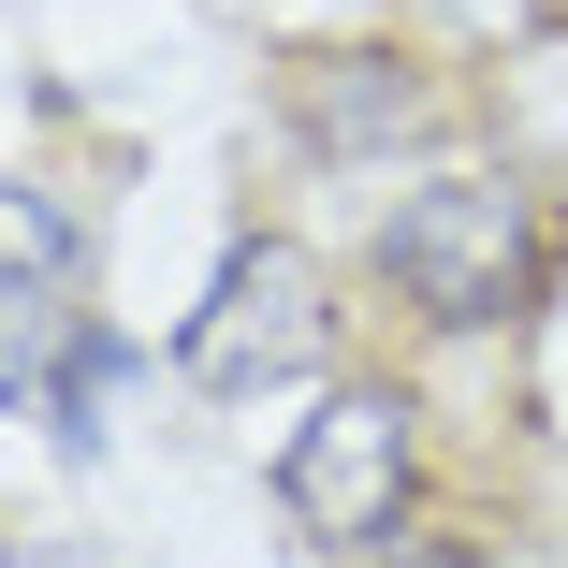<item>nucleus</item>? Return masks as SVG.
Listing matches in <instances>:
<instances>
[{
  "mask_svg": "<svg viewBox=\"0 0 568 568\" xmlns=\"http://www.w3.org/2000/svg\"><path fill=\"white\" fill-rule=\"evenodd\" d=\"M539 277H554V219H539V190L496 175V161L423 175V190H394V219H379V292H394L408 321H437V335L525 321Z\"/></svg>",
  "mask_w": 568,
  "mask_h": 568,
  "instance_id": "1",
  "label": "nucleus"
},
{
  "mask_svg": "<svg viewBox=\"0 0 568 568\" xmlns=\"http://www.w3.org/2000/svg\"><path fill=\"white\" fill-rule=\"evenodd\" d=\"M102 321H88V292H59V277H0V408H59V437L88 452L102 437Z\"/></svg>",
  "mask_w": 568,
  "mask_h": 568,
  "instance_id": "4",
  "label": "nucleus"
},
{
  "mask_svg": "<svg viewBox=\"0 0 568 568\" xmlns=\"http://www.w3.org/2000/svg\"><path fill=\"white\" fill-rule=\"evenodd\" d=\"M408 496H423V423H408V394H379V379L321 394V408L292 423V452H277V510H292L321 554H379V539L408 525Z\"/></svg>",
  "mask_w": 568,
  "mask_h": 568,
  "instance_id": "2",
  "label": "nucleus"
},
{
  "mask_svg": "<svg viewBox=\"0 0 568 568\" xmlns=\"http://www.w3.org/2000/svg\"><path fill=\"white\" fill-rule=\"evenodd\" d=\"M423 118H437L423 59H379V44H351V59H292V132H306V146H335V161L408 146Z\"/></svg>",
  "mask_w": 568,
  "mask_h": 568,
  "instance_id": "5",
  "label": "nucleus"
},
{
  "mask_svg": "<svg viewBox=\"0 0 568 568\" xmlns=\"http://www.w3.org/2000/svg\"><path fill=\"white\" fill-rule=\"evenodd\" d=\"M321 335H335L321 263H306L292 234H234L219 277H204V306H190V335H175V365H190L204 394H277V379L321 365Z\"/></svg>",
  "mask_w": 568,
  "mask_h": 568,
  "instance_id": "3",
  "label": "nucleus"
},
{
  "mask_svg": "<svg viewBox=\"0 0 568 568\" xmlns=\"http://www.w3.org/2000/svg\"><path fill=\"white\" fill-rule=\"evenodd\" d=\"M0 277H59V292H88V219H73L59 190H30V175H0Z\"/></svg>",
  "mask_w": 568,
  "mask_h": 568,
  "instance_id": "6",
  "label": "nucleus"
}]
</instances>
